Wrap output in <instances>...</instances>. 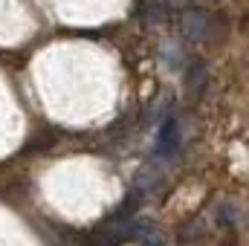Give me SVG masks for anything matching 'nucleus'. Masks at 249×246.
Here are the masks:
<instances>
[{"mask_svg":"<svg viewBox=\"0 0 249 246\" xmlns=\"http://www.w3.org/2000/svg\"><path fill=\"white\" fill-rule=\"evenodd\" d=\"M168 9V0H145V9H142V18L145 23H157Z\"/></svg>","mask_w":249,"mask_h":246,"instance_id":"7ed1b4c3","label":"nucleus"},{"mask_svg":"<svg viewBox=\"0 0 249 246\" xmlns=\"http://www.w3.org/2000/svg\"><path fill=\"white\" fill-rule=\"evenodd\" d=\"M183 32H186L188 38H206V32H209V15L206 12H186V18H183Z\"/></svg>","mask_w":249,"mask_h":246,"instance_id":"f03ea898","label":"nucleus"},{"mask_svg":"<svg viewBox=\"0 0 249 246\" xmlns=\"http://www.w3.org/2000/svg\"><path fill=\"white\" fill-rule=\"evenodd\" d=\"M180 148V130L174 119H165L162 130H160V139H157V154L160 157H171L174 151Z\"/></svg>","mask_w":249,"mask_h":246,"instance_id":"f257e3e1","label":"nucleus"}]
</instances>
